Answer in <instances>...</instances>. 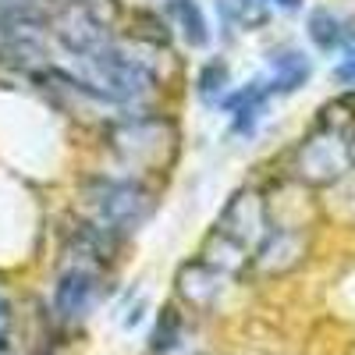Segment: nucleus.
<instances>
[{
	"mask_svg": "<svg viewBox=\"0 0 355 355\" xmlns=\"http://www.w3.org/2000/svg\"><path fill=\"white\" fill-rule=\"evenodd\" d=\"M352 135L345 121L323 114L320 128L295 150V174L306 185H334L338 178L352 167Z\"/></svg>",
	"mask_w": 355,
	"mask_h": 355,
	"instance_id": "obj_3",
	"label": "nucleus"
},
{
	"mask_svg": "<svg viewBox=\"0 0 355 355\" xmlns=\"http://www.w3.org/2000/svg\"><path fill=\"white\" fill-rule=\"evenodd\" d=\"M309 36L316 40V46L334 50V46H341V43L348 40V28H345V21H341L338 15H331V11H316V15L309 18Z\"/></svg>",
	"mask_w": 355,
	"mask_h": 355,
	"instance_id": "obj_11",
	"label": "nucleus"
},
{
	"mask_svg": "<svg viewBox=\"0 0 355 355\" xmlns=\"http://www.w3.org/2000/svg\"><path fill=\"white\" fill-rule=\"evenodd\" d=\"M309 82V57L299 50H281L270 61V93H295Z\"/></svg>",
	"mask_w": 355,
	"mask_h": 355,
	"instance_id": "obj_7",
	"label": "nucleus"
},
{
	"mask_svg": "<svg viewBox=\"0 0 355 355\" xmlns=\"http://www.w3.org/2000/svg\"><path fill=\"white\" fill-rule=\"evenodd\" d=\"M224 274L214 270L206 259H189L182 270H178V295L192 306V309H214L220 291H224Z\"/></svg>",
	"mask_w": 355,
	"mask_h": 355,
	"instance_id": "obj_5",
	"label": "nucleus"
},
{
	"mask_svg": "<svg viewBox=\"0 0 355 355\" xmlns=\"http://www.w3.org/2000/svg\"><path fill=\"white\" fill-rule=\"evenodd\" d=\"M4 316H8V302H4V299H0V320H4Z\"/></svg>",
	"mask_w": 355,
	"mask_h": 355,
	"instance_id": "obj_16",
	"label": "nucleus"
},
{
	"mask_svg": "<svg viewBox=\"0 0 355 355\" xmlns=\"http://www.w3.org/2000/svg\"><path fill=\"white\" fill-rule=\"evenodd\" d=\"M224 82H227V71H224V64H206L202 68V75H199V93L206 96V100H214L220 89H224Z\"/></svg>",
	"mask_w": 355,
	"mask_h": 355,
	"instance_id": "obj_12",
	"label": "nucleus"
},
{
	"mask_svg": "<svg viewBox=\"0 0 355 355\" xmlns=\"http://www.w3.org/2000/svg\"><path fill=\"white\" fill-rule=\"evenodd\" d=\"M334 75H338V82H348V85L355 82V43L345 50V57H341V64H338Z\"/></svg>",
	"mask_w": 355,
	"mask_h": 355,
	"instance_id": "obj_13",
	"label": "nucleus"
},
{
	"mask_svg": "<svg viewBox=\"0 0 355 355\" xmlns=\"http://www.w3.org/2000/svg\"><path fill=\"white\" fill-rule=\"evenodd\" d=\"M306 252V242L288 227H270L263 234V242L252 252V263L259 266L263 274H284L288 266H295Z\"/></svg>",
	"mask_w": 355,
	"mask_h": 355,
	"instance_id": "obj_6",
	"label": "nucleus"
},
{
	"mask_svg": "<svg viewBox=\"0 0 355 355\" xmlns=\"http://www.w3.org/2000/svg\"><path fill=\"white\" fill-rule=\"evenodd\" d=\"M82 199L89 202L93 224L107 234H132L153 210V196L135 178H89L82 185Z\"/></svg>",
	"mask_w": 355,
	"mask_h": 355,
	"instance_id": "obj_2",
	"label": "nucleus"
},
{
	"mask_svg": "<svg viewBox=\"0 0 355 355\" xmlns=\"http://www.w3.org/2000/svg\"><path fill=\"white\" fill-rule=\"evenodd\" d=\"M8 36V21H4V15H0V40Z\"/></svg>",
	"mask_w": 355,
	"mask_h": 355,
	"instance_id": "obj_15",
	"label": "nucleus"
},
{
	"mask_svg": "<svg viewBox=\"0 0 355 355\" xmlns=\"http://www.w3.org/2000/svg\"><path fill=\"white\" fill-rule=\"evenodd\" d=\"M266 96H270V85H266V82H249V85L239 89V93H231L227 96V114L234 117V128L249 132L256 125V117H259Z\"/></svg>",
	"mask_w": 355,
	"mask_h": 355,
	"instance_id": "obj_9",
	"label": "nucleus"
},
{
	"mask_svg": "<svg viewBox=\"0 0 355 355\" xmlns=\"http://www.w3.org/2000/svg\"><path fill=\"white\" fill-rule=\"evenodd\" d=\"M4 348H8V338H4V334H0V352H4Z\"/></svg>",
	"mask_w": 355,
	"mask_h": 355,
	"instance_id": "obj_17",
	"label": "nucleus"
},
{
	"mask_svg": "<svg viewBox=\"0 0 355 355\" xmlns=\"http://www.w3.org/2000/svg\"><path fill=\"white\" fill-rule=\"evenodd\" d=\"M274 4H277V8H288V11H291V8H299L302 0H274Z\"/></svg>",
	"mask_w": 355,
	"mask_h": 355,
	"instance_id": "obj_14",
	"label": "nucleus"
},
{
	"mask_svg": "<svg viewBox=\"0 0 355 355\" xmlns=\"http://www.w3.org/2000/svg\"><path fill=\"white\" fill-rule=\"evenodd\" d=\"M182 334H185V323H182V313H178L174 306H167L164 313H160V320H157V327H153V352L157 355H167V352H174L178 345H182Z\"/></svg>",
	"mask_w": 355,
	"mask_h": 355,
	"instance_id": "obj_10",
	"label": "nucleus"
},
{
	"mask_svg": "<svg viewBox=\"0 0 355 355\" xmlns=\"http://www.w3.org/2000/svg\"><path fill=\"white\" fill-rule=\"evenodd\" d=\"M107 150L117 157V164H125L132 174L164 171L174 160V153H178V128L167 121V117H157V114L125 117V121L110 125Z\"/></svg>",
	"mask_w": 355,
	"mask_h": 355,
	"instance_id": "obj_1",
	"label": "nucleus"
},
{
	"mask_svg": "<svg viewBox=\"0 0 355 355\" xmlns=\"http://www.w3.org/2000/svg\"><path fill=\"white\" fill-rule=\"evenodd\" d=\"M167 11L174 28L182 33V40L189 46H206L210 43V25H206V15L196 0H167Z\"/></svg>",
	"mask_w": 355,
	"mask_h": 355,
	"instance_id": "obj_8",
	"label": "nucleus"
},
{
	"mask_svg": "<svg viewBox=\"0 0 355 355\" xmlns=\"http://www.w3.org/2000/svg\"><path fill=\"white\" fill-rule=\"evenodd\" d=\"M100 299V277L93 266H68L53 284V313L61 320H78Z\"/></svg>",
	"mask_w": 355,
	"mask_h": 355,
	"instance_id": "obj_4",
	"label": "nucleus"
}]
</instances>
